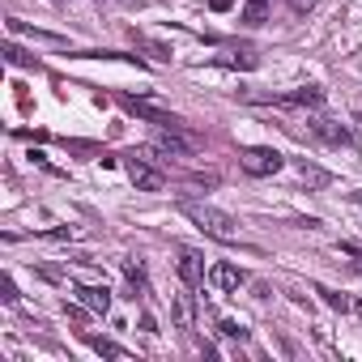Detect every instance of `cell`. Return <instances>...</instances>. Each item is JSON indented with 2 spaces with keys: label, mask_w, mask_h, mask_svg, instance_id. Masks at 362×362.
I'll list each match as a JSON object with an SVG mask.
<instances>
[{
  "label": "cell",
  "mask_w": 362,
  "mask_h": 362,
  "mask_svg": "<svg viewBox=\"0 0 362 362\" xmlns=\"http://www.w3.org/2000/svg\"><path fill=\"white\" fill-rule=\"evenodd\" d=\"M124 281H128V298H141L149 286H145V269L136 260H124Z\"/></svg>",
  "instance_id": "cell-12"
},
{
  "label": "cell",
  "mask_w": 362,
  "mask_h": 362,
  "mask_svg": "<svg viewBox=\"0 0 362 362\" xmlns=\"http://www.w3.org/2000/svg\"><path fill=\"white\" fill-rule=\"evenodd\" d=\"M86 341H90V349L103 354V358H128V349L115 345V341H107V337H86Z\"/></svg>",
  "instance_id": "cell-15"
},
{
  "label": "cell",
  "mask_w": 362,
  "mask_h": 362,
  "mask_svg": "<svg viewBox=\"0 0 362 362\" xmlns=\"http://www.w3.org/2000/svg\"><path fill=\"white\" fill-rule=\"evenodd\" d=\"M311 132H315L324 145H354L349 128H345V124H337V119H315V124H311Z\"/></svg>",
  "instance_id": "cell-9"
},
{
  "label": "cell",
  "mask_w": 362,
  "mask_h": 362,
  "mask_svg": "<svg viewBox=\"0 0 362 362\" xmlns=\"http://www.w3.org/2000/svg\"><path fill=\"white\" fill-rule=\"evenodd\" d=\"M222 64H226V69H256V64H260V56H256L252 47H239V52L222 56Z\"/></svg>",
  "instance_id": "cell-13"
},
{
  "label": "cell",
  "mask_w": 362,
  "mask_h": 362,
  "mask_svg": "<svg viewBox=\"0 0 362 362\" xmlns=\"http://www.w3.org/2000/svg\"><path fill=\"white\" fill-rule=\"evenodd\" d=\"M281 162H286V158H281L277 149H269V145H252V149L239 153V166H243L252 179H269V175H277Z\"/></svg>",
  "instance_id": "cell-4"
},
{
  "label": "cell",
  "mask_w": 362,
  "mask_h": 362,
  "mask_svg": "<svg viewBox=\"0 0 362 362\" xmlns=\"http://www.w3.org/2000/svg\"><path fill=\"white\" fill-rule=\"evenodd\" d=\"M341 252H345V256H354V269H358V273H362V247H354V243H345V247H341Z\"/></svg>",
  "instance_id": "cell-21"
},
{
  "label": "cell",
  "mask_w": 362,
  "mask_h": 362,
  "mask_svg": "<svg viewBox=\"0 0 362 362\" xmlns=\"http://www.w3.org/2000/svg\"><path fill=\"white\" fill-rule=\"evenodd\" d=\"M209 281H214V286H218V290H239V286H243V281H247V273H243V269H235V264H226V260H222V264H214V269H209Z\"/></svg>",
  "instance_id": "cell-10"
},
{
  "label": "cell",
  "mask_w": 362,
  "mask_h": 362,
  "mask_svg": "<svg viewBox=\"0 0 362 362\" xmlns=\"http://www.w3.org/2000/svg\"><path fill=\"white\" fill-rule=\"evenodd\" d=\"M209 5H214V9L222 13V9H230V0H209Z\"/></svg>",
  "instance_id": "cell-23"
},
{
  "label": "cell",
  "mask_w": 362,
  "mask_h": 362,
  "mask_svg": "<svg viewBox=\"0 0 362 362\" xmlns=\"http://www.w3.org/2000/svg\"><path fill=\"white\" fill-rule=\"evenodd\" d=\"M179 209H184V218H188V222H192L201 235H209V239H218V243H235V239H239V222H235L230 214L214 209V205H201V201H184Z\"/></svg>",
  "instance_id": "cell-1"
},
{
  "label": "cell",
  "mask_w": 362,
  "mask_h": 362,
  "mask_svg": "<svg viewBox=\"0 0 362 362\" xmlns=\"http://www.w3.org/2000/svg\"><path fill=\"white\" fill-rule=\"evenodd\" d=\"M124 103V111L128 115H136V119H145V124H153V128H179V115H170V111H162V107H153V103H141V98H119Z\"/></svg>",
  "instance_id": "cell-5"
},
{
  "label": "cell",
  "mask_w": 362,
  "mask_h": 362,
  "mask_svg": "<svg viewBox=\"0 0 362 362\" xmlns=\"http://www.w3.org/2000/svg\"><path fill=\"white\" fill-rule=\"evenodd\" d=\"M124 170H128V179L136 184V192H162V188H166V170L153 166V162L141 158V153H128V158H124Z\"/></svg>",
  "instance_id": "cell-2"
},
{
  "label": "cell",
  "mask_w": 362,
  "mask_h": 362,
  "mask_svg": "<svg viewBox=\"0 0 362 362\" xmlns=\"http://www.w3.org/2000/svg\"><path fill=\"white\" fill-rule=\"evenodd\" d=\"M77 298H81V307L94 311V315H107V311H111V290H107V286H77Z\"/></svg>",
  "instance_id": "cell-8"
},
{
  "label": "cell",
  "mask_w": 362,
  "mask_h": 362,
  "mask_svg": "<svg viewBox=\"0 0 362 362\" xmlns=\"http://www.w3.org/2000/svg\"><path fill=\"white\" fill-rule=\"evenodd\" d=\"M273 103L277 107H320L324 103V90L320 86H298L290 94H273Z\"/></svg>",
  "instance_id": "cell-7"
},
{
  "label": "cell",
  "mask_w": 362,
  "mask_h": 362,
  "mask_svg": "<svg viewBox=\"0 0 362 362\" xmlns=\"http://www.w3.org/2000/svg\"><path fill=\"white\" fill-rule=\"evenodd\" d=\"M197 149H201V141L184 128H158V136H153V153H162V158H188Z\"/></svg>",
  "instance_id": "cell-3"
},
{
  "label": "cell",
  "mask_w": 362,
  "mask_h": 362,
  "mask_svg": "<svg viewBox=\"0 0 362 362\" xmlns=\"http://www.w3.org/2000/svg\"><path fill=\"white\" fill-rule=\"evenodd\" d=\"M5 60H9V64H18V69H22V64H35V60H30L18 43H5Z\"/></svg>",
  "instance_id": "cell-19"
},
{
  "label": "cell",
  "mask_w": 362,
  "mask_h": 362,
  "mask_svg": "<svg viewBox=\"0 0 362 362\" xmlns=\"http://www.w3.org/2000/svg\"><path fill=\"white\" fill-rule=\"evenodd\" d=\"M175 328H184V332L197 328V298L192 294H179L175 298Z\"/></svg>",
  "instance_id": "cell-11"
},
{
  "label": "cell",
  "mask_w": 362,
  "mask_h": 362,
  "mask_svg": "<svg viewBox=\"0 0 362 362\" xmlns=\"http://www.w3.org/2000/svg\"><path fill=\"white\" fill-rule=\"evenodd\" d=\"M315 294H324V303H328L332 311H354V303H349L345 294H337V290H328V286H315Z\"/></svg>",
  "instance_id": "cell-16"
},
{
  "label": "cell",
  "mask_w": 362,
  "mask_h": 362,
  "mask_svg": "<svg viewBox=\"0 0 362 362\" xmlns=\"http://www.w3.org/2000/svg\"><path fill=\"white\" fill-rule=\"evenodd\" d=\"M354 201H358V205H362V192H354Z\"/></svg>",
  "instance_id": "cell-24"
},
{
  "label": "cell",
  "mask_w": 362,
  "mask_h": 362,
  "mask_svg": "<svg viewBox=\"0 0 362 362\" xmlns=\"http://www.w3.org/2000/svg\"><path fill=\"white\" fill-rule=\"evenodd\" d=\"M218 332H222V337H230V341H243V337H247V328H243L239 320H222V324H218Z\"/></svg>",
  "instance_id": "cell-18"
},
{
  "label": "cell",
  "mask_w": 362,
  "mask_h": 362,
  "mask_svg": "<svg viewBox=\"0 0 362 362\" xmlns=\"http://www.w3.org/2000/svg\"><path fill=\"white\" fill-rule=\"evenodd\" d=\"M0 290H5V303H18V286L5 277V281H0Z\"/></svg>",
  "instance_id": "cell-22"
},
{
  "label": "cell",
  "mask_w": 362,
  "mask_h": 362,
  "mask_svg": "<svg viewBox=\"0 0 362 362\" xmlns=\"http://www.w3.org/2000/svg\"><path fill=\"white\" fill-rule=\"evenodd\" d=\"M188 184H192V188H218V175H201V170H197V175H188Z\"/></svg>",
  "instance_id": "cell-20"
},
{
  "label": "cell",
  "mask_w": 362,
  "mask_h": 362,
  "mask_svg": "<svg viewBox=\"0 0 362 362\" xmlns=\"http://www.w3.org/2000/svg\"><path fill=\"white\" fill-rule=\"evenodd\" d=\"M298 179H303V184H311V188H324V184H328V175H324L320 166H307V162L298 166Z\"/></svg>",
  "instance_id": "cell-17"
},
{
  "label": "cell",
  "mask_w": 362,
  "mask_h": 362,
  "mask_svg": "<svg viewBox=\"0 0 362 362\" xmlns=\"http://www.w3.org/2000/svg\"><path fill=\"white\" fill-rule=\"evenodd\" d=\"M179 281L188 290H201L205 286V260L197 252H179Z\"/></svg>",
  "instance_id": "cell-6"
},
{
  "label": "cell",
  "mask_w": 362,
  "mask_h": 362,
  "mask_svg": "<svg viewBox=\"0 0 362 362\" xmlns=\"http://www.w3.org/2000/svg\"><path fill=\"white\" fill-rule=\"evenodd\" d=\"M264 18H269V0H247V5H243V18H239V22H243V26H260Z\"/></svg>",
  "instance_id": "cell-14"
}]
</instances>
